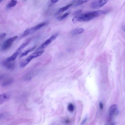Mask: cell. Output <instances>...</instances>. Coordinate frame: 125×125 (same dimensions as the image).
Returning <instances> with one entry per match:
<instances>
[{"instance_id":"cell-11","label":"cell","mask_w":125,"mask_h":125,"mask_svg":"<svg viewBox=\"0 0 125 125\" xmlns=\"http://www.w3.org/2000/svg\"><path fill=\"white\" fill-rule=\"evenodd\" d=\"M36 46H34L25 51L22 53L20 57L21 58L26 55L29 52L33 50L35 48Z\"/></svg>"},{"instance_id":"cell-2","label":"cell","mask_w":125,"mask_h":125,"mask_svg":"<svg viewBox=\"0 0 125 125\" xmlns=\"http://www.w3.org/2000/svg\"><path fill=\"white\" fill-rule=\"evenodd\" d=\"M41 54V52L39 51L33 53L21 62L20 64V67L21 68L25 67L32 59L40 56Z\"/></svg>"},{"instance_id":"cell-26","label":"cell","mask_w":125,"mask_h":125,"mask_svg":"<svg viewBox=\"0 0 125 125\" xmlns=\"http://www.w3.org/2000/svg\"><path fill=\"white\" fill-rule=\"evenodd\" d=\"M69 121H70L69 120L67 119L65 121V122L66 123H68L69 122Z\"/></svg>"},{"instance_id":"cell-27","label":"cell","mask_w":125,"mask_h":125,"mask_svg":"<svg viewBox=\"0 0 125 125\" xmlns=\"http://www.w3.org/2000/svg\"><path fill=\"white\" fill-rule=\"evenodd\" d=\"M4 0H0V2L1 3V2H2Z\"/></svg>"},{"instance_id":"cell-24","label":"cell","mask_w":125,"mask_h":125,"mask_svg":"<svg viewBox=\"0 0 125 125\" xmlns=\"http://www.w3.org/2000/svg\"><path fill=\"white\" fill-rule=\"evenodd\" d=\"M6 34L5 33H3L0 34V39H2L5 37L6 36Z\"/></svg>"},{"instance_id":"cell-21","label":"cell","mask_w":125,"mask_h":125,"mask_svg":"<svg viewBox=\"0 0 125 125\" xmlns=\"http://www.w3.org/2000/svg\"><path fill=\"white\" fill-rule=\"evenodd\" d=\"M68 109L70 112H73L74 110V106L73 105L72 103L69 104L68 106Z\"/></svg>"},{"instance_id":"cell-16","label":"cell","mask_w":125,"mask_h":125,"mask_svg":"<svg viewBox=\"0 0 125 125\" xmlns=\"http://www.w3.org/2000/svg\"><path fill=\"white\" fill-rule=\"evenodd\" d=\"M72 3L71 4L61 8L59 9V12H62L67 10L72 5Z\"/></svg>"},{"instance_id":"cell-5","label":"cell","mask_w":125,"mask_h":125,"mask_svg":"<svg viewBox=\"0 0 125 125\" xmlns=\"http://www.w3.org/2000/svg\"><path fill=\"white\" fill-rule=\"evenodd\" d=\"M2 65L4 67L9 70H12L15 67V63L13 61L8 62L5 60L2 61Z\"/></svg>"},{"instance_id":"cell-7","label":"cell","mask_w":125,"mask_h":125,"mask_svg":"<svg viewBox=\"0 0 125 125\" xmlns=\"http://www.w3.org/2000/svg\"><path fill=\"white\" fill-rule=\"evenodd\" d=\"M10 96L9 94L7 93L2 94L0 95V103L2 104L7 101L9 99Z\"/></svg>"},{"instance_id":"cell-23","label":"cell","mask_w":125,"mask_h":125,"mask_svg":"<svg viewBox=\"0 0 125 125\" xmlns=\"http://www.w3.org/2000/svg\"><path fill=\"white\" fill-rule=\"evenodd\" d=\"M82 10H77L75 11L73 13V14H78L80 13L82 11Z\"/></svg>"},{"instance_id":"cell-15","label":"cell","mask_w":125,"mask_h":125,"mask_svg":"<svg viewBox=\"0 0 125 125\" xmlns=\"http://www.w3.org/2000/svg\"><path fill=\"white\" fill-rule=\"evenodd\" d=\"M29 42V41H28L22 44L18 49L16 52L19 53L22 49L26 47L28 44Z\"/></svg>"},{"instance_id":"cell-12","label":"cell","mask_w":125,"mask_h":125,"mask_svg":"<svg viewBox=\"0 0 125 125\" xmlns=\"http://www.w3.org/2000/svg\"><path fill=\"white\" fill-rule=\"evenodd\" d=\"M17 1L16 0H11L7 6V8H10L14 6L17 4Z\"/></svg>"},{"instance_id":"cell-1","label":"cell","mask_w":125,"mask_h":125,"mask_svg":"<svg viewBox=\"0 0 125 125\" xmlns=\"http://www.w3.org/2000/svg\"><path fill=\"white\" fill-rule=\"evenodd\" d=\"M107 11L102 10H97L81 14H77L73 18V22L75 23L77 21H83L93 19L103 15L106 14Z\"/></svg>"},{"instance_id":"cell-25","label":"cell","mask_w":125,"mask_h":125,"mask_svg":"<svg viewBox=\"0 0 125 125\" xmlns=\"http://www.w3.org/2000/svg\"><path fill=\"white\" fill-rule=\"evenodd\" d=\"M99 107L100 109H102L103 107V103L101 102H100L99 103Z\"/></svg>"},{"instance_id":"cell-22","label":"cell","mask_w":125,"mask_h":125,"mask_svg":"<svg viewBox=\"0 0 125 125\" xmlns=\"http://www.w3.org/2000/svg\"><path fill=\"white\" fill-rule=\"evenodd\" d=\"M59 0H50L48 3V5L49 6H51L53 5L54 4L56 3Z\"/></svg>"},{"instance_id":"cell-18","label":"cell","mask_w":125,"mask_h":125,"mask_svg":"<svg viewBox=\"0 0 125 125\" xmlns=\"http://www.w3.org/2000/svg\"><path fill=\"white\" fill-rule=\"evenodd\" d=\"M100 8L104 6L108 1V0H98Z\"/></svg>"},{"instance_id":"cell-17","label":"cell","mask_w":125,"mask_h":125,"mask_svg":"<svg viewBox=\"0 0 125 125\" xmlns=\"http://www.w3.org/2000/svg\"><path fill=\"white\" fill-rule=\"evenodd\" d=\"M90 0H78L75 4V6H78L82 4L87 2Z\"/></svg>"},{"instance_id":"cell-13","label":"cell","mask_w":125,"mask_h":125,"mask_svg":"<svg viewBox=\"0 0 125 125\" xmlns=\"http://www.w3.org/2000/svg\"><path fill=\"white\" fill-rule=\"evenodd\" d=\"M91 8L94 9H98L100 8L98 0H95L91 4Z\"/></svg>"},{"instance_id":"cell-6","label":"cell","mask_w":125,"mask_h":125,"mask_svg":"<svg viewBox=\"0 0 125 125\" xmlns=\"http://www.w3.org/2000/svg\"><path fill=\"white\" fill-rule=\"evenodd\" d=\"M47 24L46 22H44L40 23L36 26L29 29L30 33L34 32L45 26Z\"/></svg>"},{"instance_id":"cell-10","label":"cell","mask_w":125,"mask_h":125,"mask_svg":"<svg viewBox=\"0 0 125 125\" xmlns=\"http://www.w3.org/2000/svg\"><path fill=\"white\" fill-rule=\"evenodd\" d=\"M18 53V52H16L8 58L5 60L8 62L13 61L16 58Z\"/></svg>"},{"instance_id":"cell-3","label":"cell","mask_w":125,"mask_h":125,"mask_svg":"<svg viewBox=\"0 0 125 125\" xmlns=\"http://www.w3.org/2000/svg\"><path fill=\"white\" fill-rule=\"evenodd\" d=\"M17 37V36H16L6 39L2 45L1 48V50L4 51L9 49Z\"/></svg>"},{"instance_id":"cell-20","label":"cell","mask_w":125,"mask_h":125,"mask_svg":"<svg viewBox=\"0 0 125 125\" xmlns=\"http://www.w3.org/2000/svg\"><path fill=\"white\" fill-rule=\"evenodd\" d=\"M70 14L69 13H66L62 15L58 18V20L61 21L62 20L67 17Z\"/></svg>"},{"instance_id":"cell-28","label":"cell","mask_w":125,"mask_h":125,"mask_svg":"<svg viewBox=\"0 0 125 125\" xmlns=\"http://www.w3.org/2000/svg\"><path fill=\"white\" fill-rule=\"evenodd\" d=\"M124 31L125 32V27L124 28Z\"/></svg>"},{"instance_id":"cell-19","label":"cell","mask_w":125,"mask_h":125,"mask_svg":"<svg viewBox=\"0 0 125 125\" xmlns=\"http://www.w3.org/2000/svg\"><path fill=\"white\" fill-rule=\"evenodd\" d=\"M30 33L29 29H27L22 34L21 37L22 38H24L27 36Z\"/></svg>"},{"instance_id":"cell-9","label":"cell","mask_w":125,"mask_h":125,"mask_svg":"<svg viewBox=\"0 0 125 125\" xmlns=\"http://www.w3.org/2000/svg\"><path fill=\"white\" fill-rule=\"evenodd\" d=\"M13 80L12 78L9 79L4 81L2 84L3 87H6L11 84L13 82Z\"/></svg>"},{"instance_id":"cell-14","label":"cell","mask_w":125,"mask_h":125,"mask_svg":"<svg viewBox=\"0 0 125 125\" xmlns=\"http://www.w3.org/2000/svg\"><path fill=\"white\" fill-rule=\"evenodd\" d=\"M84 30L83 28H79L75 29L73 31L72 34L73 35L80 34L83 32Z\"/></svg>"},{"instance_id":"cell-4","label":"cell","mask_w":125,"mask_h":125,"mask_svg":"<svg viewBox=\"0 0 125 125\" xmlns=\"http://www.w3.org/2000/svg\"><path fill=\"white\" fill-rule=\"evenodd\" d=\"M58 34L56 33L51 36L48 39L46 40L38 48L37 50L42 49L46 47L52 41L54 40L57 37Z\"/></svg>"},{"instance_id":"cell-8","label":"cell","mask_w":125,"mask_h":125,"mask_svg":"<svg viewBox=\"0 0 125 125\" xmlns=\"http://www.w3.org/2000/svg\"><path fill=\"white\" fill-rule=\"evenodd\" d=\"M116 108V105L114 104L110 107L109 111V115L110 117H111L114 114Z\"/></svg>"}]
</instances>
